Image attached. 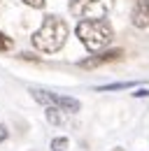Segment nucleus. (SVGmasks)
Listing matches in <instances>:
<instances>
[{"instance_id": "1", "label": "nucleus", "mask_w": 149, "mask_h": 151, "mask_svg": "<svg viewBox=\"0 0 149 151\" xmlns=\"http://www.w3.org/2000/svg\"><path fill=\"white\" fill-rule=\"evenodd\" d=\"M65 40H68V23L56 14H49L33 33V47L42 54H56L65 44Z\"/></svg>"}, {"instance_id": "2", "label": "nucleus", "mask_w": 149, "mask_h": 151, "mask_svg": "<svg viewBox=\"0 0 149 151\" xmlns=\"http://www.w3.org/2000/svg\"><path fill=\"white\" fill-rule=\"evenodd\" d=\"M74 33H77L79 42H82L91 54L103 51L112 42V37H114V30H112L110 21L105 19V17H103V19H82L77 23Z\"/></svg>"}, {"instance_id": "3", "label": "nucleus", "mask_w": 149, "mask_h": 151, "mask_svg": "<svg viewBox=\"0 0 149 151\" xmlns=\"http://www.w3.org/2000/svg\"><path fill=\"white\" fill-rule=\"evenodd\" d=\"M114 7V0H70V14L77 19H103Z\"/></svg>"}, {"instance_id": "4", "label": "nucleus", "mask_w": 149, "mask_h": 151, "mask_svg": "<svg viewBox=\"0 0 149 151\" xmlns=\"http://www.w3.org/2000/svg\"><path fill=\"white\" fill-rule=\"evenodd\" d=\"M30 95L35 98L40 105H47V107H61L63 112H70V114H77L82 109V105H79V100H74L70 95H58V93H51V91H40V88H33Z\"/></svg>"}, {"instance_id": "5", "label": "nucleus", "mask_w": 149, "mask_h": 151, "mask_svg": "<svg viewBox=\"0 0 149 151\" xmlns=\"http://www.w3.org/2000/svg\"><path fill=\"white\" fill-rule=\"evenodd\" d=\"M121 54H124L121 49H110V51H105V54H93V56L79 60V68H84V70H93V68H100V65H105V63L119 60Z\"/></svg>"}, {"instance_id": "6", "label": "nucleus", "mask_w": 149, "mask_h": 151, "mask_svg": "<svg viewBox=\"0 0 149 151\" xmlns=\"http://www.w3.org/2000/svg\"><path fill=\"white\" fill-rule=\"evenodd\" d=\"M130 21L135 28H149V0H137L133 12H130Z\"/></svg>"}, {"instance_id": "7", "label": "nucleus", "mask_w": 149, "mask_h": 151, "mask_svg": "<svg viewBox=\"0 0 149 151\" xmlns=\"http://www.w3.org/2000/svg\"><path fill=\"white\" fill-rule=\"evenodd\" d=\"M47 121H49V123H51V126H61V123H63V121H65V116H63V109H61V107H54V105H51V107H47Z\"/></svg>"}, {"instance_id": "8", "label": "nucleus", "mask_w": 149, "mask_h": 151, "mask_svg": "<svg viewBox=\"0 0 149 151\" xmlns=\"http://www.w3.org/2000/svg\"><path fill=\"white\" fill-rule=\"evenodd\" d=\"M124 88H135V81H116V84H105V86H98L95 91L107 93V91H124Z\"/></svg>"}, {"instance_id": "9", "label": "nucleus", "mask_w": 149, "mask_h": 151, "mask_svg": "<svg viewBox=\"0 0 149 151\" xmlns=\"http://www.w3.org/2000/svg\"><path fill=\"white\" fill-rule=\"evenodd\" d=\"M68 137H54L51 139V151H65L68 149Z\"/></svg>"}, {"instance_id": "10", "label": "nucleus", "mask_w": 149, "mask_h": 151, "mask_svg": "<svg viewBox=\"0 0 149 151\" xmlns=\"http://www.w3.org/2000/svg\"><path fill=\"white\" fill-rule=\"evenodd\" d=\"M12 44H14L12 40L7 37V35H2V33H0V51H9V49H12Z\"/></svg>"}, {"instance_id": "11", "label": "nucleus", "mask_w": 149, "mask_h": 151, "mask_svg": "<svg viewBox=\"0 0 149 151\" xmlns=\"http://www.w3.org/2000/svg\"><path fill=\"white\" fill-rule=\"evenodd\" d=\"M23 2H26V5H28V7H35V9H42V7H44V2H47V0H23Z\"/></svg>"}, {"instance_id": "12", "label": "nucleus", "mask_w": 149, "mask_h": 151, "mask_svg": "<svg viewBox=\"0 0 149 151\" xmlns=\"http://www.w3.org/2000/svg\"><path fill=\"white\" fill-rule=\"evenodd\" d=\"M7 135H9V132H7V126H2V123H0V142H5V139H7Z\"/></svg>"}, {"instance_id": "13", "label": "nucleus", "mask_w": 149, "mask_h": 151, "mask_svg": "<svg viewBox=\"0 0 149 151\" xmlns=\"http://www.w3.org/2000/svg\"><path fill=\"white\" fill-rule=\"evenodd\" d=\"M135 98H149V88H142V91H135Z\"/></svg>"}, {"instance_id": "14", "label": "nucleus", "mask_w": 149, "mask_h": 151, "mask_svg": "<svg viewBox=\"0 0 149 151\" xmlns=\"http://www.w3.org/2000/svg\"><path fill=\"white\" fill-rule=\"evenodd\" d=\"M119 151H121V149H119Z\"/></svg>"}]
</instances>
